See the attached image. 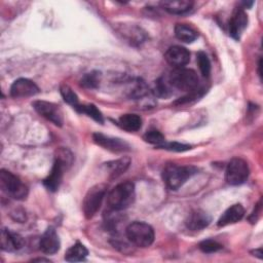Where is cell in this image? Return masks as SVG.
Listing matches in <instances>:
<instances>
[{"mask_svg": "<svg viewBox=\"0 0 263 263\" xmlns=\"http://www.w3.org/2000/svg\"><path fill=\"white\" fill-rule=\"evenodd\" d=\"M175 35L179 40L186 43L193 42L198 36L197 32L192 27L185 24H177L175 26Z\"/></svg>", "mask_w": 263, "mask_h": 263, "instance_id": "7402d4cb", "label": "cell"}, {"mask_svg": "<svg viewBox=\"0 0 263 263\" xmlns=\"http://www.w3.org/2000/svg\"><path fill=\"white\" fill-rule=\"evenodd\" d=\"M118 124L121 128L127 132H137L142 126V118L133 113L123 114L118 119Z\"/></svg>", "mask_w": 263, "mask_h": 263, "instance_id": "ffe728a7", "label": "cell"}, {"mask_svg": "<svg viewBox=\"0 0 263 263\" xmlns=\"http://www.w3.org/2000/svg\"><path fill=\"white\" fill-rule=\"evenodd\" d=\"M32 105L39 115L51 121L53 124L58 126H62L63 113L58 105L50 102H46V101H35L33 102Z\"/></svg>", "mask_w": 263, "mask_h": 263, "instance_id": "ba28073f", "label": "cell"}, {"mask_svg": "<svg viewBox=\"0 0 263 263\" xmlns=\"http://www.w3.org/2000/svg\"><path fill=\"white\" fill-rule=\"evenodd\" d=\"M67 168V165L59 158H55L52 168L49 173V175L44 179L43 184L49 191H57L61 185L64 170Z\"/></svg>", "mask_w": 263, "mask_h": 263, "instance_id": "7c38bea8", "label": "cell"}, {"mask_svg": "<svg viewBox=\"0 0 263 263\" xmlns=\"http://www.w3.org/2000/svg\"><path fill=\"white\" fill-rule=\"evenodd\" d=\"M0 187L4 192L17 200L25 199L28 195L27 186L18 177L6 170L0 171Z\"/></svg>", "mask_w": 263, "mask_h": 263, "instance_id": "5b68a950", "label": "cell"}, {"mask_svg": "<svg viewBox=\"0 0 263 263\" xmlns=\"http://www.w3.org/2000/svg\"><path fill=\"white\" fill-rule=\"evenodd\" d=\"M245 215V209L241 204L235 203L231 206H229L219 218L218 220V226L223 227L229 224L236 223L242 219Z\"/></svg>", "mask_w": 263, "mask_h": 263, "instance_id": "e0dca14e", "label": "cell"}, {"mask_svg": "<svg viewBox=\"0 0 263 263\" xmlns=\"http://www.w3.org/2000/svg\"><path fill=\"white\" fill-rule=\"evenodd\" d=\"M254 254H256L255 256H257V257H259L260 259L262 258V250L261 249H258V250H255L254 251Z\"/></svg>", "mask_w": 263, "mask_h": 263, "instance_id": "4dcf8cb0", "label": "cell"}, {"mask_svg": "<svg viewBox=\"0 0 263 263\" xmlns=\"http://www.w3.org/2000/svg\"><path fill=\"white\" fill-rule=\"evenodd\" d=\"M60 90H61V95L66 103L71 105L73 108H75L79 105V100H78L77 95L74 92V90L69 85H66V84L62 85Z\"/></svg>", "mask_w": 263, "mask_h": 263, "instance_id": "484cf974", "label": "cell"}, {"mask_svg": "<svg viewBox=\"0 0 263 263\" xmlns=\"http://www.w3.org/2000/svg\"><path fill=\"white\" fill-rule=\"evenodd\" d=\"M101 81V72L91 71L86 73L80 79V85L84 88H97Z\"/></svg>", "mask_w": 263, "mask_h": 263, "instance_id": "cb8c5ba5", "label": "cell"}, {"mask_svg": "<svg viewBox=\"0 0 263 263\" xmlns=\"http://www.w3.org/2000/svg\"><path fill=\"white\" fill-rule=\"evenodd\" d=\"M32 261H33V262H36V261H38V262H42V261H46V262H49V259H44V258H36V259H33Z\"/></svg>", "mask_w": 263, "mask_h": 263, "instance_id": "1f68e13d", "label": "cell"}, {"mask_svg": "<svg viewBox=\"0 0 263 263\" xmlns=\"http://www.w3.org/2000/svg\"><path fill=\"white\" fill-rule=\"evenodd\" d=\"M159 148H163L170 151H177V152H183L186 151L188 149H190L189 145L186 144H181V143H177V142H171V143H164L161 146H159Z\"/></svg>", "mask_w": 263, "mask_h": 263, "instance_id": "f546056e", "label": "cell"}, {"mask_svg": "<svg viewBox=\"0 0 263 263\" xmlns=\"http://www.w3.org/2000/svg\"><path fill=\"white\" fill-rule=\"evenodd\" d=\"M248 15L242 8H236L229 21V33L232 38L238 40L242 31L247 28Z\"/></svg>", "mask_w": 263, "mask_h": 263, "instance_id": "9a60e30c", "label": "cell"}, {"mask_svg": "<svg viewBox=\"0 0 263 263\" xmlns=\"http://www.w3.org/2000/svg\"><path fill=\"white\" fill-rule=\"evenodd\" d=\"M250 170L248 163L238 157L232 158L225 171V180L229 185L237 186L245 183L249 177Z\"/></svg>", "mask_w": 263, "mask_h": 263, "instance_id": "52a82bcc", "label": "cell"}, {"mask_svg": "<svg viewBox=\"0 0 263 263\" xmlns=\"http://www.w3.org/2000/svg\"><path fill=\"white\" fill-rule=\"evenodd\" d=\"M210 222L211 218L205 212L201 210H195L188 215L185 223L188 229L198 231L205 228L210 224Z\"/></svg>", "mask_w": 263, "mask_h": 263, "instance_id": "2e32d148", "label": "cell"}, {"mask_svg": "<svg viewBox=\"0 0 263 263\" xmlns=\"http://www.w3.org/2000/svg\"><path fill=\"white\" fill-rule=\"evenodd\" d=\"M172 85L168 82V79H165L163 77L158 78L153 85L152 92L154 96L158 98H167L172 93Z\"/></svg>", "mask_w": 263, "mask_h": 263, "instance_id": "603a6c76", "label": "cell"}, {"mask_svg": "<svg viewBox=\"0 0 263 263\" xmlns=\"http://www.w3.org/2000/svg\"><path fill=\"white\" fill-rule=\"evenodd\" d=\"M196 61H197L201 75L203 77H209V75L211 73V62H210V59L208 58V55L204 52L199 51L196 55Z\"/></svg>", "mask_w": 263, "mask_h": 263, "instance_id": "4316f807", "label": "cell"}, {"mask_svg": "<svg viewBox=\"0 0 263 263\" xmlns=\"http://www.w3.org/2000/svg\"><path fill=\"white\" fill-rule=\"evenodd\" d=\"M164 59L171 66L175 68H183L190 61V52L183 46L174 45L166 50Z\"/></svg>", "mask_w": 263, "mask_h": 263, "instance_id": "30bf717a", "label": "cell"}, {"mask_svg": "<svg viewBox=\"0 0 263 263\" xmlns=\"http://www.w3.org/2000/svg\"><path fill=\"white\" fill-rule=\"evenodd\" d=\"M60 245H61L60 238L55 229L53 227H48L40 238V241H39L40 250L44 254L51 255L59 251Z\"/></svg>", "mask_w": 263, "mask_h": 263, "instance_id": "5bb4252c", "label": "cell"}, {"mask_svg": "<svg viewBox=\"0 0 263 263\" xmlns=\"http://www.w3.org/2000/svg\"><path fill=\"white\" fill-rule=\"evenodd\" d=\"M92 139L97 145L112 152H125L130 149L129 145L119 138L109 137L100 133H96L92 135Z\"/></svg>", "mask_w": 263, "mask_h": 263, "instance_id": "9c48e42d", "label": "cell"}, {"mask_svg": "<svg viewBox=\"0 0 263 263\" xmlns=\"http://www.w3.org/2000/svg\"><path fill=\"white\" fill-rule=\"evenodd\" d=\"M135 185L132 182L117 184L107 195V203L111 210L122 211L135 201Z\"/></svg>", "mask_w": 263, "mask_h": 263, "instance_id": "6da1fadb", "label": "cell"}, {"mask_svg": "<svg viewBox=\"0 0 263 263\" xmlns=\"http://www.w3.org/2000/svg\"><path fill=\"white\" fill-rule=\"evenodd\" d=\"M111 179H115L117 177H119L120 175H122L127 167L130 164V158L129 157H121L112 161H108L106 163H104Z\"/></svg>", "mask_w": 263, "mask_h": 263, "instance_id": "d6986e66", "label": "cell"}, {"mask_svg": "<svg viewBox=\"0 0 263 263\" xmlns=\"http://www.w3.org/2000/svg\"><path fill=\"white\" fill-rule=\"evenodd\" d=\"M39 92V87L30 79L20 78L16 79L10 87V95L13 98H26L35 96Z\"/></svg>", "mask_w": 263, "mask_h": 263, "instance_id": "8fae6325", "label": "cell"}, {"mask_svg": "<svg viewBox=\"0 0 263 263\" xmlns=\"http://www.w3.org/2000/svg\"><path fill=\"white\" fill-rule=\"evenodd\" d=\"M87 255H88V251L85 248V246L77 241L75 245H73L67 250L65 254V260L68 262L83 261Z\"/></svg>", "mask_w": 263, "mask_h": 263, "instance_id": "44dd1931", "label": "cell"}, {"mask_svg": "<svg viewBox=\"0 0 263 263\" xmlns=\"http://www.w3.org/2000/svg\"><path fill=\"white\" fill-rule=\"evenodd\" d=\"M0 241H1V249L6 252H15L21 250L24 247V238L11 230L7 228H2L1 235H0Z\"/></svg>", "mask_w": 263, "mask_h": 263, "instance_id": "4fadbf2b", "label": "cell"}, {"mask_svg": "<svg viewBox=\"0 0 263 263\" xmlns=\"http://www.w3.org/2000/svg\"><path fill=\"white\" fill-rule=\"evenodd\" d=\"M195 173L196 168L194 166L171 163L163 168L162 179L167 188L171 190H177Z\"/></svg>", "mask_w": 263, "mask_h": 263, "instance_id": "7a4b0ae2", "label": "cell"}, {"mask_svg": "<svg viewBox=\"0 0 263 263\" xmlns=\"http://www.w3.org/2000/svg\"><path fill=\"white\" fill-rule=\"evenodd\" d=\"M199 249L201 252L203 253H206V254H210V253H215V252H218L219 250L222 249V245L219 243L218 241L214 240V239H205V240H202L200 243H199Z\"/></svg>", "mask_w": 263, "mask_h": 263, "instance_id": "f1b7e54d", "label": "cell"}, {"mask_svg": "<svg viewBox=\"0 0 263 263\" xmlns=\"http://www.w3.org/2000/svg\"><path fill=\"white\" fill-rule=\"evenodd\" d=\"M125 234L129 242L139 248H147L152 245L154 240L153 228L141 221H135L127 225Z\"/></svg>", "mask_w": 263, "mask_h": 263, "instance_id": "3957f363", "label": "cell"}, {"mask_svg": "<svg viewBox=\"0 0 263 263\" xmlns=\"http://www.w3.org/2000/svg\"><path fill=\"white\" fill-rule=\"evenodd\" d=\"M106 192L107 186L105 184H97L88 189L82 201V211L86 219H91L97 214Z\"/></svg>", "mask_w": 263, "mask_h": 263, "instance_id": "8992f818", "label": "cell"}, {"mask_svg": "<svg viewBox=\"0 0 263 263\" xmlns=\"http://www.w3.org/2000/svg\"><path fill=\"white\" fill-rule=\"evenodd\" d=\"M170 84L180 90L183 91H194L198 88L199 79L197 74L191 70L186 68H175L168 76Z\"/></svg>", "mask_w": 263, "mask_h": 263, "instance_id": "277c9868", "label": "cell"}, {"mask_svg": "<svg viewBox=\"0 0 263 263\" xmlns=\"http://www.w3.org/2000/svg\"><path fill=\"white\" fill-rule=\"evenodd\" d=\"M75 109L79 112V113H84L86 115H88L89 117H91L92 119H95L96 121L103 123L104 119H103V115L101 113V111L93 105V104H86V105H78L77 107H75Z\"/></svg>", "mask_w": 263, "mask_h": 263, "instance_id": "d4e9b609", "label": "cell"}, {"mask_svg": "<svg viewBox=\"0 0 263 263\" xmlns=\"http://www.w3.org/2000/svg\"><path fill=\"white\" fill-rule=\"evenodd\" d=\"M143 139H144L147 143L156 145L157 147H159V146H161L162 144L165 143L164 136H163L160 132L156 130V129H152V130L147 132V133L144 135Z\"/></svg>", "mask_w": 263, "mask_h": 263, "instance_id": "83f0119b", "label": "cell"}, {"mask_svg": "<svg viewBox=\"0 0 263 263\" xmlns=\"http://www.w3.org/2000/svg\"><path fill=\"white\" fill-rule=\"evenodd\" d=\"M160 5L168 13L183 14L192 8L193 2L189 0H166L160 2Z\"/></svg>", "mask_w": 263, "mask_h": 263, "instance_id": "ac0fdd59", "label": "cell"}]
</instances>
